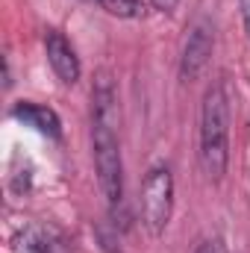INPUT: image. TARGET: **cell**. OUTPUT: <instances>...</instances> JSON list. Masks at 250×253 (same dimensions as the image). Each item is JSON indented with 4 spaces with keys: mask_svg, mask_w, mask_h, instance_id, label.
Returning <instances> with one entry per match:
<instances>
[{
    "mask_svg": "<svg viewBox=\"0 0 250 253\" xmlns=\"http://www.w3.org/2000/svg\"><path fill=\"white\" fill-rule=\"evenodd\" d=\"M230 165V94L224 80H212L200 106V168L221 183Z\"/></svg>",
    "mask_w": 250,
    "mask_h": 253,
    "instance_id": "6da1fadb",
    "label": "cell"
},
{
    "mask_svg": "<svg viewBox=\"0 0 250 253\" xmlns=\"http://www.w3.org/2000/svg\"><path fill=\"white\" fill-rule=\"evenodd\" d=\"M91 156H94L100 194H103L109 212L115 215L124 203V159H121L118 124L91 121Z\"/></svg>",
    "mask_w": 250,
    "mask_h": 253,
    "instance_id": "7a4b0ae2",
    "label": "cell"
},
{
    "mask_svg": "<svg viewBox=\"0 0 250 253\" xmlns=\"http://www.w3.org/2000/svg\"><path fill=\"white\" fill-rule=\"evenodd\" d=\"M174 215V171L171 165H153L141 183V221L153 236H162Z\"/></svg>",
    "mask_w": 250,
    "mask_h": 253,
    "instance_id": "3957f363",
    "label": "cell"
},
{
    "mask_svg": "<svg viewBox=\"0 0 250 253\" xmlns=\"http://www.w3.org/2000/svg\"><path fill=\"white\" fill-rule=\"evenodd\" d=\"M215 47V36L212 27L206 21H197L188 33L186 44H183V56H180V83H194L200 80V74L206 71L209 56Z\"/></svg>",
    "mask_w": 250,
    "mask_h": 253,
    "instance_id": "277c9868",
    "label": "cell"
},
{
    "mask_svg": "<svg viewBox=\"0 0 250 253\" xmlns=\"http://www.w3.org/2000/svg\"><path fill=\"white\" fill-rule=\"evenodd\" d=\"M44 56H47V65L53 68L56 80L65 83V85H74V83L83 77L80 56H77L74 44L65 39L59 30H47V33H44Z\"/></svg>",
    "mask_w": 250,
    "mask_h": 253,
    "instance_id": "5b68a950",
    "label": "cell"
},
{
    "mask_svg": "<svg viewBox=\"0 0 250 253\" xmlns=\"http://www.w3.org/2000/svg\"><path fill=\"white\" fill-rule=\"evenodd\" d=\"M12 118L27 126H33L36 132H42L47 138H59L62 135V121H59V115L50 106L33 103V100H21V103L12 106Z\"/></svg>",
    "mask_w": 250,
    "mask_h": 253,
    "instance_id": "8992f818",
    "label": "cell"
},
{
    "mask_svg": "<svg viewBox=\"0 0 250 253\" xmlns=\"http://www.w3.org/2000/svg\"><path fill=\"white\" fill-rule=\"evenodd\" d=\"M21 242H24L21 248L27 253H59L62 251V242L50 230H44V227H30Z\"/></svg>",
    "mask_w": 250,
    "mask_h": 253,
    "instance_id": "52a82bcc",
    "label": "cell"
},
{
    "mask_svg": "<svg viewBox=\"0 0 250 253\" xmlns=\"http://www.w3.org/2000/svg\"><path fill=\"white\" fill-rule=\"evenodd\" d=\"M103 12H109L112 18H144V12H147V6L141 3V0H94Z\"/></svg>",
    "mask_w": 250,
    "mask_h": 253,
    "instance_id": "ba28073f",
    "label": "cell"
},
{
    "mask_svg": "<svg viewBox=\"0 0 250 253\" xmlns=\"http://www.w3.org/2000/svg\"><path fill=\"white\" fill-rule=\"evenodd\" d=\"M194 253H227V251H224L221 239H209V242H203V245H200Z\"/></svg>",
    "mask_w": 250,
    "mask_h": 253,
    "instance_id": "9c48e42d",
    "label": "cell"
},
{
    "mask_svg": "<svg viewBox=\"0 0 250 253\" xmlns=\"http://www.w3.org/2000/svg\"><path fill=\"white\" fill-rule=\"evenodd\" d=\"M239 9H242V24H245V33L250 39V0H239Z\"/></svg>",
    "mask_w": 250,
    "mask_h": 253,
    "instance_id": "30bf717a",
    "label": "cell"
},
{
    "mask_svg": "<svg viewBox=\"0 0 250 253\" xmlns=\"http://www.w3.org/2000/svg\"><path fill=\"white\" fill-rule=\"evenodd\" d=\"M153 6H156V9H162V12H171V9L177 6V0H153Z\"/></svg>",
    "mask_w": 250,
    "mask_h": 253,
    "instance_id": "8fae6325",
    "label": "cell"
},
{
    "mask_svg": "<svg viewBox=\"0 0 250 253\" xmlns=\"http://www.w3.org/2000/svg\"><path fill=\"white\" fill-rule=\"evenodd\" d=\"M91 3H94V0H91Z\"/></svg>",
    "mask_w": 250,
    "mask_h": 253,
    "instance_id": "7c38bea8",
    "label": "cell"
}]
</instances>
